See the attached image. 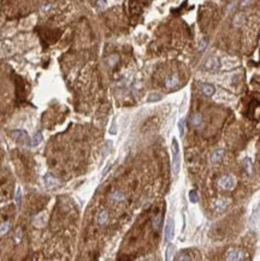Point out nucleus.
Wrapping results in <instances>:
<instances>
[{"label": "nucleus", "mask_w": 260, "mask_h": 261, "mask_svg": "<svg viewBox=\"0 0 260 261\" xmlns=\"http://www.w3.org/2000/svg\"><path fill=\"white\" fill-rule=\"evenodd\" d=\"M177 84H178V78H177L176 76H171L170 78L166 80V87H168V88H173V87H176Z\"/></svg>", "instance_id": "9b49d317"}, {"label": "nucleus", "mask_w": 260, "mask_h": 261, "mask_svg": "<svg viewBox=\"0 0 260 261\" xmlns=\"http://www.w3.org/2000/svg\"><path fill=\"white\" fill-rule=\"evenodd\" d=\"M42 140H44V136H42V134L41 133H36L35 135H34V137L31 138V141H30V144L31 146H39V144L42 142Z\"/></svg>", "instance_id": "9d476101"}, {"label": "nucleus", "mask_w": 260, "mask_h": 261, "mask_svg": "<svg viewBox=\"0 0 260 261\" xmlns=\"http://www.w3.org/2000/svg\"><path fill=\"white\" fill-rule=\"evenodd\" d=\"M162 221H163V217L159 214V216H157L154 219H153V227H154V230H159L160 229V226H162Z\"/></svg>", "instance_id": "ddd939ff"}, {"label": "nucleus", "mask_w": 260, "mask_h": 261, "mask_svg": "<svg viewBox=\"0 0 260 261\" xmlns=\"http://www.w3.org/2000/svg\"><path fill=\"white\" fill-rule=\"evenodd\" d=\"M189 201L191 203H197L199 202V194L196 190H190L189 193Z\"/></svg>", "instance_id": "4468645a"}, {"label": "nucleus", "mask_w": 260, "mask_h": 261, "mask_svg": "<svg viewBox=\"0 0 260 261\" xmlns=\"http://www.w3.org/2000/svg\"><path fill=\"white\" fill-rule=\"evenodd\" d=\"M45 184L47 188H50V189H53V188H55L57 185H59V182H58V179L54 177L53 175H51V173H47L45 176Z\"/></svg>", "instance_id": "39448f33"}, {"label": "nucleus", "mask_w": 260, "mask_h": 261, "mask_svg": "<svg viewBox=\"0 0 260 261\" xmlns=\"http://www.w3.org/2000/svg\"><path fill=\"white\" fill-rule=\"evenodd\" d=\"M252 1H253V0H241V6H242V7H246V6L251 5Z\"/></svg>", "instance_id": "a878e982"}, {"label": "nucleus", "mask_w": 260, "mask_h": 261, "mask_svg": "<svg viewBox=\"0 0 260 261\" xmlns=\"http://www.w3.org/2000/svg\"><path fill=\"white\" fill-rule=\"evenodd\" d=\"M206 45H207V40L206 39H204L201 42H200V47H199V51H202L205 47H206Z\"/></svg>", "instance_id": "393cba45"}, {"label": "nucleus", "mask_w": 260, "mask_h": 261, "mask_svg": "<svg viewBox=\"0 0 260 261\" xmlns=\"http://www.w3.org/2000/svg\"><path fill=\"white\" fill-rule=\"evenodd\" d=\"M173 254H175V247L172 244H169L166 248V260H171Z\"/></svg>", "instance_id": "a211bd4d"}, {"label": "nucleus", "mask_w": 260, "mask_h": 261, "mask_svg": "<svg viewBox=\"0 0 260 261\" xmlns=\"http://www.w3.org/2000/svg\"><path fill=\"white\" fill-rule=\"evenodd\" d=\"M16 202H17V206L19 207L21 206V202H22V190L21 188L17 189V194H16Z\"/></svg>", "instance_id": "b1692460"}, {"label": "nucleus", "mask_w": 260, "mask_h": 261, "mask_svg": "<svg viewBox=\"0 0 260 261\" xmlns=\"http://www.w3.org/2000/svg\"><path fill=\"white\" fill-rule=\"evenodd\" d=\"M10 230V223H2L0 225V236H4L5 234H7Z\"/></svg>", "instance_id": "6ab92c4d"}, {"label": "nucleus", "mask_w": 260, "mask_h": 261, "mask_svg": "<svg viewBox=\"0 0 260 261\" xmlns=\"http://www.w3.org/2000/svg\"><path fill=\"white\" fill-rule=\"evenodd\" d=\"M201 116L200 114H195V116H193V118H191V124L194 126H197L201 124Z\"/></svg>", "instance_id": "5701e85b"}, {"label": "nucleus", "mask_w": 260, "mask_h": 261, "mask_svg": "<svg viewBox=\"0 0 260 261\" xmlns=\"http://www.w3.org/2000/svg\"><path fill=\"white\" fill-rule=\"evenodd\" d=\"M107 218H108V214H107V212H106V211L101 212V213L99 214V217H98V223L100 224V225L105 224V223L107 221Z\"/></svg>", "instance_id": "2eb2a0df"}, {"label": "nucleus", "mask_w": 260, "mask_h": 261, "mask_svg": "<svg viewBox=\"0 0 260 261\" xmlns=\"http://www.w3.org/2000/svg\"><path fill=\"white\" fill-rule=\"evenodd\" d=\"M201 90H202V93H204L206 96H212V95L215 94V87H213L212 84H207V83L202 84Z\"/></svg>", "instance_id": "1a4fd4ad"}, {"label": "nucleus", "mask_w": 260, "mask_h": 261, "mask_svg": "<svg viewBox=\"0 0 260 261\" xmlns=\"http://www.w3.org/2000/svg\"><path fill=\"white\" fill-rule=\"evenodd\" d=\"M178 130L181 137H183L184 136V131H186V120L184 119H181L178 122Z\"/></svg>", "instance_id": "aec40b11"}, {"label": "nucleus", "mask_w": 260, "mask_h": 261, "mask_svg": "<svg viewBox=\"0 0 260 261\" xmlns=\"http://www.w3.org/2000/svg\"><path fill=\"white\" fill-rule=\"evenodd\" d=\"M243 166L246 167V170H247L248 173H252V171H253V162H252L251 158H244V160H243Z\"/></svg>", "instance_id": "f8f14e48"}, {"label": "nucleus", "mask_w": 260, "mask_h": 261, "mask_svg": "<svg viewBox=\"0 0 260 261\" xmlns=\"http://www.w3.org/2000/svg\"><path fill=\"white\" fill-rule=\"evenodd\" d=\"M205 68L207 70H217L219 68V60L217 58H208L205 62Z\"/></svg>", "instance_id": "423d86ee"}, {"label": "nucleus", "mask_w": 260, "mask_h": 261, "mask_svg": "<svg viewBox=\"0 0 260 261\" xmlns=\"http://www.w3.org/2000/svg\"><path fill=\"white\" fill-rule=\"evenodd\" d=\"M175 236V221L173 219H169L165 226V241L170 242Z\"/></svg>", "instance_id": "20e7f679"}, {"label": "nucleus", "mask_w": 260, "mask_h": 261, "mask_svg": "<svg viewBox=\"0 0 260 261\" xmlns=\"http://www.w3.org/2000/svg\"><path fill=\"white\" fill-rule=\"evenodd\" d=\"M11 136H12L15 140H18V141L29 140V136H28V134L24 131V130H13V131L11 133Z\"/></svg>", "instance_id": "0eeeda50"}, {"label": "nucleus", "mask_w": 260, "mask_h": 261, "mask_svg": "<svg viewBox=\"0 0 260 261\" xmlns=\"http://www.w3.org/2000/svg\"><path fill=\"white\" fill-rule=\"evenodd\" d=\"M243 23H244V16H243L242 13L237 15V16L235 17V19H234V24H235L236 27H241Z\"/></svg>", "instance_id": "dca6fc26"}, {"label": "nucleus", "mask_w": 260, "mask_h": 261, "mask_svg": "<svg viewBox=\"0 0 260 261\" xmlns=\"http://www.w3.org/2000/svg\"><path fill=\"white\" fill-rule=\"evenodd\" d=\"M244 258H246V254L240 249H230L226 254V259L229 261H240L243 260Z\"/></svg>", "instance_id": "7ed1b4c3"}, {"label": "nucleus", "mask_w": 260, "mask_h": 261, "mask_svg": "<svg viewBox=\"0 0 260 261\" xmlns=\"http://www.w3.org/2000/svg\"><path fill=\"white\" fill-rule=\"evenodd\" d=\"M223 155H224V151L223 149H215V151H213V153L211 154V161L213 164L219 162L223 159Z\"/></svg>", "instance_id": "6e6552de"}, {"label": "nucleus", "mask_w": 260, "mask_h": 261, "mask_svg": "<svg viewBox=\"0 0 260 261\" xmlns=\"http://www.w3.org/2000/svg\"><path fill=\"white\" fill-rule=\"evenodd\" d=\"M218 184L220 188H223L225 190H233L236 185V179L233 175H225V176H222L219 180H218Z\"/></svg>", "instance_id": "f03ea898"}, {"label": "nucleus", "mask_w": 260, "mask_h": 261, "mask_svg": "<svg viewBox=\"0 0 260 261\" xmlns=\"http://www.w3.org/2000/svg\"><path fill=\"white\" fill-rule=\"evenodd\" d=\"M225 207H226V201H225V200H219V201H217V203H215V209H217L218 212L225 209Z\"/></svg>", "instance_id": "412c9836"}, {"label": "nucleus", "mask_w": 260, "mask_h": 261, "mask_svg": "<svg viewBox=\"0 0 260 261\" xmlns=\"http://www.w3.org/2000/svg\"><path fill=\"white\" fill-rule=\"evenodd\" d=\"M111 198L113 201H123L124 200V194L122 191H115L112 195H111Z\"/></svg>", "instance_id": "f3484780"}, {"label": "nucleus", "mask_w": 260, "mask_h": 261, "mask_svg": "<svg viewBox=\"0 0 260 261\" xmlns=\"http://www.w3.org/2000/svg\"><path fill=\"white\" fill-rule=\"evenodd\" d=\"M181 169V153H179L178 141L173 137L172 138V170L173 173L177 175Z\"/></svg>", "instance_id": "f257e3e1"}, {"label": "nucleus", "mask_w": 260, "mask_h": 261, "mask_svg": "<svg viewBox=\"0 0 260 261\" xmlns=\"http://www.w3.org/2000/svg\"><path fill=\"white\" fill-rule=\"evenodd\" d=\"M106 4H107V1H106V0H99V1H98V5L100 6V7H104V6H106Z\"/></svg>", "instance_id": "bb28decb"}, {"label": "nucleus", "mask_w": 260, "mask_h": 261, "mask_svg": "<svg viewBox=\"0 0 260 261\" xmlns=\"http://www.w3.org/2000/svg\"><path fill=\"white\" fill-rule=\"evenodd\" d=\"M162 94H158V93H152L149 96H148V101L149 102H155V101H159L162 100Z\"/></svg>", "instance_id": "4be33fe9"}]
</instances>
